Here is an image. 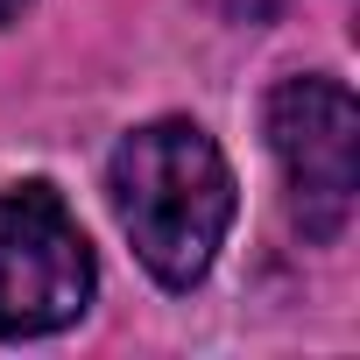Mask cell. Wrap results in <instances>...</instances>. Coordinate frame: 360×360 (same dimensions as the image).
Instances as JSON below:
<instances>
[{
  "instance_id": "obj_3",
  "label": "cell",
  "mask_w": 360,
  "mask_h": 360,
  "mask_svg": "<svg viewBox=\"0 0 360 360\" xmlns=\"http://www.w3.org/2000/svg\"><path fill=\"white\" fill-rule=\"evenodd\" d=\"M92 304V240L50 184L0 191V339H43Z\"/></svg>"
},
{
  "instance_id": "obj_2",
  "label": "cell",
  "mask_w": 360,
  "mask_h": 360,
  "mask_svg": "<svg viewBox=\"0 0 360 360\" xmlns=\"http://www.w3.org/2000/svg\"><path fill=\"white\" fill-rule=\"evenodd\" d=\"M269 148L290 184V219L304 240H339L360 191V106L339 78H283L269 92Z\"/></svg>"
},
{
  "instance_id": "obj_5",
  "label": "cell",
  "mask_w": 360,
  "mask_h": 360,
  "mask_svg": "<svg viewBox=\"0 0 360 360\" xmlns=\"http://www.w3.org/2000/svg\"><path fill=\"white\" fill-rule=\"evenodd\" d=\"M22 8H29V0H0V22H15V15H22Z\"/></svg>"
},
{
  "instance_id": "obj_1",
  "label": "cell",
  "mask_w": 360,
  "mask_h": 360,
  "mask_svg": "<svg viewBox=\"0 0 360 360\" xmlns=\"http://www.w3.org/2000/svg\"><path fill=\"white\" fill-rule=\"evenodd\" d=\"M106 191H113V212H120L134 255L169 290H191L233 226V169H226L219 141L191 120L134 127L113 148Z\"/></svg>"
},
{
  "instance_id": "obj_4",
  "label": "cell",
  "mask_w": 360,
  "mask_h": 360,
  "mask_svg": "<svg viewBox=\"0 0 360 360\" xmlns=\"http://www.w3.org/2000/svg\"><path fill=\"white\" fill-rule=\"evenodd\" d=\"M212 8H219L226 22H269V15L290 8V0H212Z\"/></svg>"
}]
</instances>
